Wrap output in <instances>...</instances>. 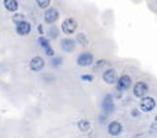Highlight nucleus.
Returning a JSON list of instances; mask_svg holds the SVG:
<instances>
[{
  "label": "nucleus",
  "mask_w": 157,
  "mask_h": 138,
  "mask_svg": "<svg viewBox=\"0 0 157 138\" xmlns=\"http://www.w3.org/2000/svg\"><path fill=\"white\" fill-rule=\"evenodd\" d=\"M115 106H114V101H113V96L110 94H107L104 96V99L102 100V112L104 115H110L113 113Z\"/></svg>",
  "instance_id": "1"
},
{
  "label": "nucleus",
  "mask_w": 157,
  "mask_h": 138,
  "mask_svg": "<svg viewBox=\"0 0 157 138\" xmlns=\"http://www.w3.org/2000/svg\"><path fill=\"white\" fill-rule=\"evenodd\" d=\"M77 28V22L74 18H65L61 22V31L65 34H72Z\"/></svg>",
  "instance_id": "2"
},
{
  "label": "nucleus",
  "mask_w": 157,
  "mask_h": 138,
  "mask_svg": "<svg viewBox=\"0 0 157 138\" xmlns=\"http://www.w3.org/2000/svg\"><path fill=\"white\" fill-rule=\"evenodd\" d=\"M156 107V101L151 96H144L140 101V108L144 112H151Z\"/></svg>",
  "instance_id": "3"
},
{
  "label": "nucleus",
  "mask_w": 157,
  "mask_h": 138,
  "mask_svg": "<svg viewBox=\"0 0 157 138\" xmlns=\"http://www.w3.org/2000/svg\"><path fill=\"white\" fill-rule=\"evenodd\" d=\"M76 63H77V65H80V67H90V65L93 64V54H92V53H88V52L81 53V54L77 57Z\"/></svg>",
  "instance_id": "4"
},
{
  "label": "nucleus",
  "mask_w": 157,
  "mask_h": 138,
  "mask_svg": "<svg viewBox=\"0 0 157 138\" xmlns=\"http://www.w3.org/2000/svg\"><path fill=\"white\" fill-rule=\"evenodd\" d=\"M115 84H117V90L118 91H125L131 86V78L129 75L124 74L117 80Z\"/></svg>",
  "instance_id": "5"
},
{
  "label": "nucleus",
  "mask_w": 157,
  "mask_h": 138,
  "mask_svg": "<svg viewBox=\"0 0 157 138\" xmlns=\"http://www.w3.org/2000/svg\"><path fill=\"white\" fill-rule=\"evenodd\" d=\"M147 91H148V85L144 81H137L132 89V92L136 97H144L147 94Z\"/></svg>",
  "instance_id": "6"
},
{
  "label": "nucleus",
  "mask_w": 157,
  "mask_h": 138,
  "mask_svg": "<svg viewBox=\"0 0 157 138\" xmlns=\"http://www.w3.org/2000/svg\"><path fill=\"white\" fill-rule=\"evenodd\" d=\"M58 18H59V12H58V10L55 7H49V9L45 10V12H44V21L47 23H49V25L54 23Z\"/></svg>",
  "instance_id": "7"
},
{
  "label": "nucleus",
  "mask_w": 157,
  "mask_h": 138,
  "mask_svg": "<svg viewBox=\"0 0 157 138\" xmlns=\"http://www.w3.org/2000/svg\"><path fill=\"white\" fill-rule=\"evenodd\" d=\"M15 30H16V33L18 36H27L31 32V23L27 22L26 20H23V21L16 23Z\"/></svg>",
  "instance_id": "8"
},
{
  "label": "nucleus",
  "mask_w": 157,
  "mask_h": 138,
  "mask_svg": "<svg viewBox=\"0 0 157 138\" xmlns=\"http://www.w3.org/2000/svg\"><path fill=\"white\" fill-rule=\"evenodd\" d=\"M45 65V62L42 57H33L29 62V68L32 71H40Z\"/></svg>",
  "instance_id": "9"
},
{
  "label": "nucleus",
  "mask_w": 157,
  "mask_h": 138,
  "mask_svg": "<svg viewBox=\"0 0 157 138\" xmlns=\"http://www.w3.org/2000/svg\"><path fill=\"white\" fill-rule=\"evenodd\" d=\"M102 78H103V81H104L105 84H108V85L115 84V83H117V80H118V79H117V73H115V69H113V68L107 69V70L103 73Z\"/></svg>",
  "instance_id": "10"
},
{
  "label": "nucleus",
  "mask_w": 157,
  "mask_h": 138,
  "mask_svg": "<svg viewBox=\"0 0 157 138\" xmlns=\"http://www.w3.org/2000/svg\"><path fill=\"white\" fill-rule=\"evenodd\" d=\"M38 43H39V46L44 49V52H45V54H47L48 57H54V51H53V48L50 47V43H49V41H48L45 37L40 36V37L38 38Z\"/></svg>",
  "instance_id": "11"
},
{
  "label": "nucleus",
  "mask_w": 157,
  "mask_h": 138,
  "mask_svg": "<svg viewBox=\"0 0 157 138\" xmlns=\"http://www.w3.org/2000/svg\"><path fill=\"white\" fill-rule=\"evenodd\" d=\"M75 46H76V43H75V41L71 39V38H63L61 42H60L61 49H63L64 52H66V53L72 52V51L75 49Z\"/></svg>",
  "instance_id": "12"
},
{
  "label": "nucleus",
  "mask_w": 157,
  "mask_h": 138,
  "mask_svg": "<svg viewBox=\"0 0 157 138\" xmlns=\"http://www.w3.org/2000/svg\"><path fill=\"white\" fill-rule=\"evenodd\" d=\"M121 131H123V127L118 121H112L108 124V133L110 136H119L121 133Z\"/></svg>",
  "instance_id": "13"
},
{
  "label": "nucleus",
  "mask_w": 157,
  "mask_h": 138,
  "mask_svg": "<svg viewBox=\"0 0 157 138\" xmlns=\"http://www.w3.org/2000/svg\"><path fill=\"white\" fill-rule=\"evenodd\" d=\"M4 6L7 11L16 12L18 9V2H17V0H4Z\"/></svg>",
  "instance_id": "14"
},
{
  "label": "nucleus",
  "mask_w": 157,
  "mask_h": 138,
  "mask_svg": "<svg viewBox=\"0 0 157 138\" xmlns=\"http://www.w3.org/2000/svg\"><path fill=\"white\" fill-rule=\"evenodd\" d=\"M90 126H91V123H90L87 120H80V121L77 122V127H78V129L82 131V132L88 131V129H90Z\"/></svg>",
  "instance_id": "15"
},
{
  "label": "nucleus",
  "mask_w": 157,
  "mask_h": 138,
  "mask_svg": "<svg viewBox=\"0 0 157 138\" xmlns=\"http://www.w3.org/2000/svg\"><path fill=\"white\" fill-rule=\"evenodd\" d=\"M36 4L39 9H48L50 5V0H36Z\"/></svg>",
  "instance_id": "16"
},
{
  "label": "nucleus",
  "mask_w": 157,
  "mask_h": 138,
  "mask_svg": "<svg viewBox=\"0 0 157 138\" xmlns=\"http://www.w3.org/2000/svg\"><path fill=\"white\" fill-rule=\"evenodd\" d=\"M76 39L78 41V43H80L81 46H87V44H88V39H87L86 34H83V33H80V34H77Z\"/></svg>",
  "instance_id": "17"
},
{
  "label": "nucleus",
  "mask_w": 157,
  "mask_h": 138,
  "mask_svg": "<svg viewBox=\"0 0 157 138\" xmlns=\"http://www.w3.org/2000/svg\"><path fill=\"white\" fill-rule=\"evenodd\" d=\"M25 20V16L22 15V14H15L13 16H12V22L16 25V23H18V22H21V21H23Z\"/></svg>",
  "instance_id": "18"
},
{
  "label": "nucleus",
  "mask_w": 157,
  "mask_h": 138,
  "mask_svg": "<svg viewBox=\"0 0 157 138\" xmlns=\"http://www.w3.org/2000/svg\"><path fill=\"white\" fill-rule=\"evenodd\" d=\"M61 63H63V58H60V57H53V59H52V65L53 67H59Z\"/></svg>",
  "instance_id": "19"
},
{
  "label": "nucleus",
  "mask_w": 157,
  "mask_h": 138,
  "mask_svg": "<svg viewBox=\"0 0 157 138\" xmlns=\"http://www.w3.org/2000/svg\"><path fill=\"white\" fill-rule=\"evenodd\" d=\"M104 65H107V60H104V59H101V60H98V62L96 63V65H94V69H96V70H98V69L103 68Z\"/></svg>",
  "instance_id": "20"
},
{
  "label": "nucleus",
  "mask_w": 157,
  "mask_h": 138,
  "mask_svg": "<svg viewBox=\"0 0 157 138\" xmlns=\"http://www.w3.org/2000/svg\"><path fill=\"white\" fill-rule=\"evenodd\" d=\"M80 79L81 80H83V81H93V75H91V74H82L81 76H80Z\"/></svg>",
  "instance_id": "21"
},
{
  "label": "nucleus",
  "mask_w": 157,
  "mask_h": 138,
  "mask_svg": "<svg viewBox=\"0 0 157 138\" xmlns=\"http://www.w3.org/2000/svg\"><path fill=\"white\" fill-rule=\"evenodd\" d=\"M49 34H52V37H56V28L53 27V28L49 31Z\"/></svg>",
  "instance_id": "22"
},
{
  "label": "nucleus",
  "mask_w": 157,
  "mask_h": 138,
  "mask_svg": "<svg viewBox=\"0 0 157 138\" xmlns=\"http://www.w3.org/2000/svg\"><path fill=\"white\" fill-rule=\"evenodd\" d=\"M37 30H38V33L39 34H43V26L42 25H38L37 26Z\"/></svg>",
  "instance_id": "23"
},
{
  "label": "nucleus",
  "mask_w": 157,
  "mask_h": 138,
  "mask_svg": "<svg viewBox=\"0 0 157 138\" xmlns=\"http://www.w3.org/2000/svg\"><path fill=\"white\" fill-rule=\"evenodd\" d=\"M131 116H132V117H137V116H139V111H137V110H132V111H131Z\"/></svg>",
  "instance_id": "24"
},
{
  "label": "nucleus",
  "mask_w": 157,
  "mask_h": 138,
  "mask_svg": "<svg viewBox=\"0 0 157 138\" xmlns=\"http://www.w3.org/2000/svg\"><path fill=\"white\" fill-rule=\"evenodd\" d=\"M155 120H156V122H157V115H156V117H155Z\"/></svg>",
  "instance_id": "25"
},
{
  "label": "nucleus",
  "mask_w": 157,
  "mask_h": 138,
  "mask_svg": "<svg viewBox=\"0 0 157 138\" xmlns=\"http://www.w3.org/2000/svg\"><path fill=\"white\" fill-rule=\"evenodd\" d=\"M156 1H157V0H156Z\"/></svg>",
  "instance_id": "26"
}]
</instances>
